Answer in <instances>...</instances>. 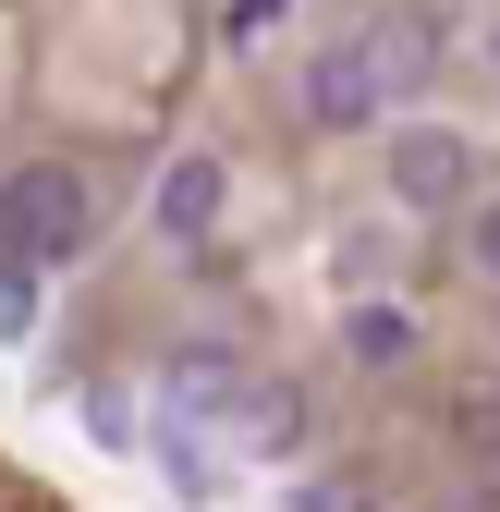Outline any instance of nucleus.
Instances as JSON below:
<instances>
[{
  "label": "nucleus",
  "instance_id": "nucleus-7",
  "mask_svg": "<svg viewBox=\"0 0 500 512\" xmlns=\"http://www.w3.org/2000/svg\"><path fill=\"white\" fill-rule=\"evenodd\" d=\"M476 269H488V281H500V196H488V208H476Z\"/></svg>",
  "mask_w": 500,
  "mask_h": 512
},
{
  "label": "nucleus",
  "instance_id": "nucleus-6",
  "mask_svg": "<svg viewBox=\"0 0 500 512\" xmlns=\"http://www.w3.org/2000/svg\"><path fill=\"white\" fill-rule=\"evenodd\" d=\"M281 13H293V0H232V13H220V37H232V49H257Z\"/></svg>",
  "mask_w": 500,
  "mask_h": 512
},
{
  "label": "nucleus",
  "instance_id": "nucleus-5",
  "mask_svg": "<svg viewBox=\"0 0 500 512\" xmlns=\"http://www.w3.org/2000/svg\"><path fill=\"white\" fill-rule=\"evenodd\" d=\"M305 110H318V122H366V110H379V74H366V49H318V74H305Z\"/></svg>",
  "mask_w": 500,
  "mask_h": 512
},
{
  "label": "nucleus",
  "instance_id": "nucleus-8",
  "mask_svg": "<svg viewBox=\"0 0 500 512\" xmlns=\"http://www.w3.org/2000/svg\"><path fill=\"white\" fill-rule=\"evenodd\" d=\"M488 464H500V403H488Z\"/></svg>",
  "mask_w": 500,
  "mask_h": 512
},
{
  "label": "nucleus",
  "instance_id": "nucleus-2",
  "mask_svg": "<svg viewBox=\"0 0 500 512\" xmlns=\"http://www.w3.org/2000/svg\"><path fill=\"white\" fill-rule=\"evenodd\" d=\"M391 183H403V208H452L464 183H476V147L464 135H403L391 147Z\"/></svg>",
  "mask_w": 500,
  "mask_h": 512
},
{
  "label": "nucleus",
  "instance_id": "nucleus-3",
  "mask_svg": "<svg viewBox=\"0 0 500 512\" xmlns=\"http://www.w3.org/2000/svg\"><path fill=\"white\" fill-rule=\"evenodd\" d=\"M220 196H232L220 159H171V171H159V232H171V244H208V232H220Z\"/></svg>",
  "mask_w": 500,
  "mask_h": 512
},
{
  "label": "nucleus",
  "instance_id": "nucleus-9",
  "mask_svg": "<svg viewBox=\"0 0 500 512\" xmlns=\"http://www.w3.org/2000/svg\"><path fill=\"white\" fill-rule=\"evenodd\" d=\"M464 512H500V500H464Z\"/></svg>",
  "mask_w": 500,
  "mask_h": 512
},
{
  "label": "nucleus",
  "instance_id": "nucleus-10",
  "mask_svg": "<svg viewBox=\"0 0 500 512\" xmlns=\"http://www.w3.org/2000/svg\"><path fill=\"white\" fill-rule=\"evenodd\" d=\"M488 61H500V25H488Z\"/></svg>",
  "mask_w": 500,
  "mask_h": 512
},
{
  "label": "nucleus",
  "instance_id": "nucleus-1",
  "mask_svg": "<svg viewBox=\"0 0 500 512\" xmlns=\"http://www.w3.org/2000/svg\"><path fill=\"white\" fill-rule=\"evenodd\" d=\"M98 232V196H86V171H13V196H0V256H13V281H37V269H61Z\"/></svg>",
  "mask_w": 500,
  "mask_h": 512
},
{
  "label": "nucleus",
  "instance_id": "nucleus-4",
  "mask_svg": "<svg viewBox=\"0 0 500 512\" xmlns=\"http://www.w3.org/2000/svg\"><path fill=\"white\" fill-rule=\"evenodd\" d=\"M354 49H366V74H379V98H403V86H427V61H440V25H427V13H391V25H366Z\"/></svg>",
  "mask_w": 500,
  "mask_h": 512
}]
</instances>
